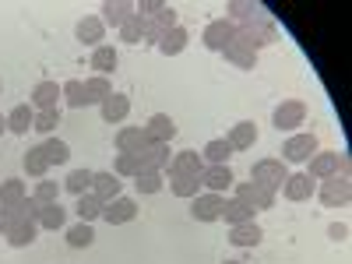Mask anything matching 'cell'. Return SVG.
Instances as JSON below:
<instances>
[{
  "label": "cell",
  "mask_w": 352,
  "mask_h": 264,
  "mask_svg": "<svg viewBox=\"0 0 352 264\" xmlns=\"http://www.w3.org/2000/svg\"><path fill=\"white\" fill-rule=\"evenodd\" d=\"M285 176H289V169H285L282 159H261V162H254V169H250V184L278 194L282 184H285Z\"/></svg>",
  "instance_id": "cell-1"
},
{
  "label": "cell",
  "mask_w": 352,
  "mask_h": 264,
  "mask_svg": "<svg viewBox=\"0 0 352 264\" xmlns=\"http://www.w3.org/2000/svg\"><path fill=\"white\" fill-rule=\"evenodd\" d=\"M236 43H243L247 50H264V46H272L275 39H278V28H275V21L268 18V21H257V25H236V36H232Z\"/></svg>",
  "instance_id": "cell-2"
},
{
  "label": "cell",
  "mask_w": 352,
  "mask_h": 264,
  "mask_svg": "<svg viewBox=\"0 0 352 264\" xmlns=\"http://www.w3.org/2000/svg\"><path fill=\"white\" fill-rule=\"evenodd\" d=\"M232 197L243 201L247 208H254V212H268V208H275V194H272V190H264V187H257V184H250V180L232 184Z\"/></svg>",
  "instance_id": "cell-3"
},
{
  "label": "cell",
  "mask_w": 352,
  "mask_h": 264,
  "mask_svg": "<svg viewBox=\"0 0 352 264\" xmlns=\"http://www.w3.org/2000/svg\"><path fill=\"white\" fill-rule=\"evenodd\" d=\"M232 36H236V25H232L229 18H215V21L204 25L201 43H204V50H215V53H222V50L232 43Z\"/></svg>",
  "instance_id": "cell-4"
},
{
  "label": "cell",
  "mask_w": 352,
  "mask_h": 264,
  "mask_svg": "<svg viewBox=\"0 0 352 264\" xmlns=\"http://www.w3.org/2000/svg\"><path fill=\"white\" fill-rule=\"evenodd\" d=\"M303 120H307V102H300V99H285V102H278L275 113H272L275 131H296Z\"/></svg>",
  "instance_id": "cell-5"
},
{
  "label": "cell",
  "mask_w": 352,
  "mask_h": 264,
  "mask_svg": "<svg viewBox=\"0 0 352 264\" xmlns=\"http://www.w3.org/2000/svg\"><path fill=\"white\" fill-rule=\"evenodd\" d=\"M226 14L232 25H257V21H268V11L254 0H229L226 4Z\"/></svg>",
  "instance_id": "cell-6"
},
{
  "label": "cell",
  "mask_w": 352,
  "mask_h": 264,
  "mask_svg": "<svg viewBox=\"0 0 352 264\" xmlns=\"http://www.w3.org/2000/svg\"><path fill=\"white\" fill-rule=\"evenodd\" d=\"M352 197V184L345 176H328L324 184H320V201H324V208H345Z\"/></svg>",
  "instance_id": "cell-7"
},
{
  "label": "cell",
  "mask_w": 352,
  "mask_h": 264,
  "mask_svg": "<svg viewBox=\"0 0 352 264\" xmlns=\"http://www.w3.org/2000/svg\"><path fill=\"white\" fill-rule=\"evenodd\" d=\"M102 219L109 222V226H124V222H134L138 219V201L134 197H113V201H106L102 204Z\"/></svg>",
  "instance_id": "cell-8"
},
{
  "label": "cell",
  "mask_w": 352,
  "mask_h": 264,
  "mask_svg": "<svg viewBox=\"0 0 352 264\" xmlns=\"http://www.w3.org/2000/svg\"><path fill=\"white\" fill-rule=\"evenodd\" d=\"M317 152V138L314 134H292L282 144V162H307Z\"/></svg>",
  "instance_id": "cell-9"
},
{
  "label": "cell",
  "mask_w": 352,
  "mask_h": 264,
  "mask_svg": "<svg viewBox=\"0 0 352 264\" xmlns=\"http://www.w3.org/2000/svg\"><path fill=\"white\" fill-rule=\"evenodd\" d=\"M317 194V184L310 180L307 173H289L285 184H282V197L285 201H310Z\"/></svg>",
  "instance_id": "cell-10"
},
{
  "label": "cell",
  "mask_w": 352,
  "mask_h": 264,
  "mask_svg": "<svg viewBox=\"0 0 352 264\" xmlns=\"http://www.w3.org/2000/svg\"><path fill=\"white\" fill-rule=\"evenodd\" d=\"M222 194H212V190H204V194H197L194 197V204H190V215L197 219V222H215L219 215H222Z\"/></svg>",
  "instance_id": "cell-11"
},
{
  "label": "cell",
  "mask_w": 352,
  "mask_h": 264,
  "mask_svg": "<svg viewBox=\"0 0 352 264\" xmlns=\"http://www.w3.org/2000/svg\"><path fill=\"white\" fill-rule=\"evenodd\" d=\"M74 36H78V43L81 46H102V36H106V25H102V18L99 14H85L81 21H78V28H74Z\"/></svg>",
  "instance_id": "cell-12"
},
{
  "label": "cell",
  "mask_w": 352,
  "mask_h": 264,
  "mask_svg": "<svg viewBox=\"0 0 352 264\" xmlns=\"http://www.w3.org/2000/svg\"><path fill=\"white\" fill-rule=\"evenodd\" d=\"M99 113H102V124H124L131 113V99L124 92H113L99 102Z\"/></svg>",
  "instance_id": "cell-13"
},
{
  "label": "cell",
  "mask_w": 352,
  "mask_h": 264,
  "mask_svg": "<svg viewBox=\"0 0 352 264\" xmlns=\"http://www.w3.org/2000/svg\"><path fill=\"white\" fill-rule=\"evenodd\" d=\"M144 138H148L152 144H169L176 138V124L169 113H155L148 124H144Z\"/></svg>",
  "instance_id": "cell-14"
},
{
  "label": "cell",
  "mask_w": 352,
  "mask_h": 264,
  "mask_svg": "<svg viewBox=\"0 0 352 264\" xmlns=\"http://www.w3.org/2000/svg\"><path fill=\"white\" fill-rule=\"evenodd\" d=\"M232 184H236V176H232L229 166H204L201 173V187H208L212 194H226Z\"/></svg>",
  "instance_id": "cell-15"
},
{
  "label": "cell",
  "mask_w": 352,
  "mask_h": 264,
  "mask_svg": "<svg viewBox=\"0 0 352 264\" xmlns=\"http://www.w3.org/2000/svg\"><path fill=\"white\" fill-rule=\"evenodd\" d=\"M166 173L169 176H201L204 173V159H201V152H176L169 159Z\"/></svg>",
  "instance_id": "cell-16"
},
{
  "label": "cell",
  "mask_w": 352,
  "mask_h": 264,
  "mask_svg": "<svg viewBox=\"0 0 352 264\" xmlns=\"http://www.w3.org/2000/svg\"><path fill=\"white\" fill-rule=\"evenodd\" d=\"M169 144H144V148L138 152V162H141V169H155V173H166L169 169Z\"/></svg>",
  "instance_id": "cell-17"
},
{
  "label": "cell",
  "mask_w": 352,
  "mask_h": 264,
  "mask_svg": "<svg viewBox=\"0 0 352 264\" xmlns=\"http://www.w3.org/2000/svg\"><path fill=\"white\" fill-rule=\"evenodd\" d=\"M307 162H310V169H307L310 180H328V176H338V152H314Z\"/></svg>",
  "instance_id": "cell-18"
},
{
  "label": "cell",
  "mask_w": 352,
  "mask_h": 264,
  "mask_svg": "<svg viewBox=\"0 0 352 264\" xmlns=\"http://www.w3.org/2000/svg\"><path fill=\"white\" fill-rule=\"evenodd\" d=\"M226 141H229V148H232V152H247V148H254V144H257V124H250V120L232 124V131L226 134Z\"/></svg>",
  "instance_id": "cell-19"
},
{
  "label": "cell",
  "mask_w": 352,
  "mask_h": 264,
  "mask_svg": "<svg viewBox=\"0 0 352 264\" xmlns=\"http://www.w3.org/2000/svg\"><path fill=\"white\" fill-rule=\"evenodd\" d=\"M187 43H190V32H187L184 25H173L169 32L159 39V46H155V50H159L162 56H180V53L187 50Z\"/></svg>",
  "instance_id": "cell-20"
},
{
  "label": "cell",
  "mask_w": 352,
  "mask_h": 264,
  "mask_svg": "<svg viewBox=\"0 0 352 264\" xmlns=\"http://www.w3.org/2000/svg\"><path fill=\"white\" fill-rule=\"evenodd\" d=\"M120 190H124V180L116 173H96V180H92V194L106 204V201H113V197H120Z\"/></svg>",
  "instance_id": "cell-21"
},
{
  "label": "cell",
  "mask_w": 352,
  "mask_h": 264,
  "mask_svg": "<svg viewBox=\"0 0 352 264\" xmlns=\"http://www.w3.org/2000/svg\"><path fill=\"white\" fill-rule=\"evenodd\" d=\"M264 240V229L257 222H240V226H229V243L232 247H257Z\"/></svg>",
  "instance_id": "cell-22"
},
{
  "label": "cell",
  "mask_w": 352,
  "mask_h": 264,
  "mask_svg": "<svg viewBox=\"0 0 352 264\" xmlns=\"http://www.w3.org/2000/svg\"><path fill=\"white\" fill-rule=\"evenodd\" d=\"M56 102H60V85L56 81H39L32 88V109H56Z\"/></svg>",
  "instance_id": "cell-23"
},
{
  "label": "cell",
  "mask_w": 352,
  "mask_h": 264,
  "mask_svg": "<svg viewBox=\"0 0 352 264\" xmlns=\"http://www.w3.org/2000/svg\"><path fill=\"white\" fill-rule=\"evenodd\" d=\"M222 56H226V60L232 64V67H240V71H254L257 67V53L254 50H247L243 43H236V39H232L226 50H222Z\"/></svg>",
  "instance_id": "cell-24"
},
{
  "label": "cell",
  "mask_w": 352,
  "mask_h": 264,
  "mask_svg": "<svg viewBox=\"0 0 352 264\" xmlns=\"http://www.w3.org/2000/svg\"><path fill=\"white\" fill-rule=\"evenodd\" d=\"M32 124H36L32 102H21V106H14V109L8 113V131H11V134H28V131H32Z\"/></svg>",
  "instance_id": "cell-25"
},
{
  "label": "cell",
  "mask_w": 352,
  "mask_h": 264,
  "mask_svg": "<svg viewBox=\"0 0 352 264\" xmlns=\"http://www.w3.org/2000/svg\"><path fill=\"white\" fill-rule=\"evenodd\" d=\"M144 144H148V138H144V127H120V131H116V152L138 155Z\"/></svg>",
  "instance_id": "cell-26"
},
{
  "label": "cell",
  "mask_w": 352,
  "mask_h": 264,
  "mask_svg": "<svg viewBox=\"0 0 352 264\" xmlns=\"http://www.w3.org/2000/svg\"><path fill=\"white\" fill-rule=\"evenodd\" d=\"M102 14V25H113V28H120L131 14H134V4H127V0H106V4L99 8Z\"/></svg>",
  "instance_id": "cell-27"
},
{
  "label": "cell",
  "mask_w": 352,
  "mask_h": 264,
  "mask_svg": "<svg viewBox=\"0 0 352 264\" xmlns=\"http://www.w3.org/2000/svg\"><path fill=\"white\" fill-rule=\"evenodd\" d=\"M36 236H39V226H36V222H14V226L4 232V240H8L11 247H32Z\"/></svg>",
  "instance_id": "cell-28"
},
{
  "label": "cell",
  "mask_w": 352,
  "mask_h": 264,
  "mask_svg": "<svg viewBox=\"0 0 352 264\" xmlns=\"http://www.w3.org/2000/svg\"><path fill=\"white\" fill-rule=\"evenodd\" d=\"M8 208L14 212V222H36L39 226V215H43L46 204L39 197H21L18 204H8Z\"/></svg>",
  "instance_id": "cell-29"
},
{
  "label": "cell",
  "mask_w": 352,
  "mask_h": 264,
  "mask_svg": "<svg viewBox=\"0 0 352 264\" xmlns=\"http://www.w3.org/2000/svg\"><path fill=\"white\" fill-rule=\"evenodd\" d=\"M229 155H232V148H229L226 138H212L208 144H204V152H201L204 166H229Z\"/></svg>",
  "instance_id": "cell-30"
},
{
  "label": "cell",
  "mask_w": 352,
  "mask_h": 264,
  "mask_svg": "<svg viewBox=\"0 0 352 264\" xmlns=\"http://www.w3.org/2000/svg\"><path fill=\"white\" fill-rule=\"evenodd\" d=\"M219 219H226L229 226H240V222H254V208H247L243 201H236V197H226L222 201V215Z\"/></svg>",
  "instance_id": "cell-31"
},
{
  "label": "cell",
  "mask_w": 352,
  "mask_h": 264,
  "mask_svg": "<svg viewBox=\"0 0 352 264\" xmlns=\"http://www.w3.org/2000/svg\"><path fill=\"white\" fill-rule=\"evenodd\" d=\"M60 96H64V102H67L71 109H85V106H92V99H88V92H85V81H78V78H71V81H64V85H60Z\"/></svg>",
  "instance_id": "cell-32"
},
{
  "label": "cell",
  "mask_w": 352,
  "mask_h": 264,
  "mask_svg": "<svg viewBox=\"0 0 352 264\" xmlns=\"http://www.w3.org/2000/svg\"><path fill=\"white\" fill-rule=\"evenodd\" d=\"M92 180H96V173H92V169H71V173H67V180H64V190L74 194V197H81V194L92 190Z\"/></svg>",
  "instance_id": "cell-33"
},
{
  "label": "cell",
  "mask_w": 352,
  "mask_h": 264,
  "mask_svg": "<svg viewBox=\"0 0 352 264\" xmlns=\"http://www.w3.org/2000/svg\"><path fill=\"white\" fill-rule=\"evenodd\" d=\"M67 226V208L60 201H53V204H46L43 208V215H39V229H50V232H56V229H64Z\"/></svg>",
  "instance_id": "cell-34"
},
{
  "label": "cell",
  "mask_w": 352,
  "mask_h": 264,
  "mask_svg": "<svg viewBox=\"0 0 352 264\" xmlns=\"http://www.w3.org/2000/svg\"><path fill=\"white\" fill-rule=\"evenodd\" d=\"M169 190L184 201H194L201 194V176H169Z\"/></svg>",
  "instance_id": "cell-35"
},
{
  "label": "cell",
  "mask_w": 352,
  "mask_h": 264,
  "mask_svg": "<svg viewBox=\"0 0 352 264\" xmlns=\"http://www.w3.org/2000/svg\"><path fill=\"white\" fill-rule=\"evenodd\" d=\"M116 60H120V56H116V50L109 46V43H102V46H96L92 50V67H96V74H109V71H116Z\"/></svg>",
  "instance_id": "cell-36"
},
{
  "label": "cell",
  "mask_w": 352,
  "mask_h": 264,
  "mask_svg": "<svg viewBox=\"0 0 352 264\" xmlns=\"http://www.w3.org/2000/svg\"><path fill=\"white\" fill-rule=\"evenodd\" d=\"M21 162H25V173L32 176V180H46L50 162H46V155H43V148H39V144H36V148H28Z\"/></svg>",
  "instance_id": "cell-37"
},
{
  "label": "cell",
  "mask_w": 352,
  "mask_h": 264,
  "mask_svg": "<svg viewBox=\"0 0 352 264\" xmlns=\"http://www.w3.org/2000/svg\"><path fill=\"white\" fill-rule=\"evenodd\" d=\"M74 212H78V219L81 222H92V219H102V201L88 190V194H81L78 201H74Z\"/></svg>",
  "instance_id": "cell-38"
},
{
  "label": "cell",
  "mask_w": 352,
  "mask_h": 264,
  "mask_svg": "<svg viewBox=\"0 0 352 264\" xmlns=\"http://www.w3.org/2000/svg\"><path fill=\"white\" fill-rule=\"evenodd\" d=\"M43 155H46V162L50 166H64L67 159H71V148H67V141H60V138H46L43 144Z\"/></svg>",
  "instance_id": "cell-39"
},
{
  "label": "cell",
  "mask_w": 352,
  "mask_h": 264,
  "mask_svg": "<svg viewBox=\"0 0 352 264\" xmlns=\"http://www.w3.org/2000/svg\"><path fill=\"white\" fill-rule=\"evenodd\" d=\"M67 243H71L74 250L92 247V243H96V229H92V222H78V226H71V229H67Z\"/></svg>",
  "instance_id": "cell-40"
},
{
  "label": "cell",
  "mask_w": 352,
  "mask_h": 264,
  "mask_svg": "<svg viewBox=\"0 0 352 264\" xmlns=\"http://www.w3.org/2000/svg\"><path fill=\"white\" fill-rule=\"evenodd\" d=\"M116 32H120V43H127V46H138L141 39H144V21L138 18V11L120 25V28H116Z\"/></svg>",
  "instance_id": "cell-41"
},
{
  "label": "cell",
  "mask_w": 352,
  "mask_h": 264,
  "mask_svg": "<svg viewBox=\"0 0 352 264\" xmlns=\"http://www.w3.org/2000/svg\"><path fill=\"white\" fill-rule=\"evenodd\" d=\"M109 173H116L120 180H124V176H131V180H134V176L141 173V162H138V155H131V152H116V162H113Z\"/></svg>",
  "instance_id": "cell-42"
},
{
  "label": "cell",
  "mask_w": 352,
  "mask_h": 264,
  "mask_svg": "<svg viewBox=\"0 0 352 264\" xmlns=\"http://www.w3.org/2000/svg\"><path fill=\"white\" fill-rule=\"evenodd\" d=\"M134 187H138L141 194H159V190H162V173H155V169H141V173L134 176Z\"/></svg>",
  "instance_id": "cell-43"
},
{
  "label": "cell",
  "mask_w": 352,
  "mask_h": 264,
  "mask_svg": "<svg viewBox=\"0 0 352 264\" xmlns=\"http://www.w3.org/2000/svg\"><path fill=\"white\" fill-rule=\"evenodd\" d=\"M85 92H88V99H92V102H102L106 96H113V85H109V78L92 74V78L85 81Z\"/></svg>",
  "instance_id": "cell-44"
},
{
  "label": "cell",
  "mask_w": 352,
  "mask_h": 264,
  "mask_svg": "<svg viewBox=\"0 0 352 264\" xmlns=\"http://www.w3.org/2000/svg\"><path fill=\"white\" fill-rule=\"evenodd\" d=\"M25 194V180H0V204H18Z\"/></svg>",
  "instance_id": "cell-45"
},
{
  "label": "cell",
  "mask_w": 352,
  "mask_h": 264,
  "mask_svg": "<svg viewBox=\"0 0 352 264\" xmlns=\"http://www.w3.org/2000/svg\"><path fill=\"white\" fill-rule=\"evenodd\" d=\"M56 124H60V106H56V109H39L32 127H36L39 134H53V131H56Z\"/></svg>",
  "instance_id": "cell-46"
},
{
  "label": "cell",
  "mask_w": 352,
  "mask_h": 264,
  "mask_svg": "<svg viewBox=\"0 0 352 264\" xmlns=\"http://www.w3.org/2000/svg\"><path fill=\"white\" fill-rule=\"evenodd\" d=\"M32 197H39L43 204H53V201H60V184L56 180H39L36 184V194Z\"/></svg>",
  "instance_id": "cell-47"
},
{
  "label": "cell",
  "mask_w": 352,
  "mask_h": 264,
  "mask_svg": "<svg viewBox=\"0 0 352 264\" xmlns=\"http://www.w3.org/2000/svg\"><path fill=\"white\" fill-rule=\"evenodd\" d=\"M328 236H331L335 243L349 240V226H345V222H331V226H328Z\"/></svg>",
  "instance_id": "cell-48"
},
{
  "label": "cell",
  "mask_w": 352,
  "mask_h": 264,
  "mask_svg": "<svg viewBox=\"0 0 352 264\" xmlns=\"http://www.w3.org/2000/svg\"><path fill=\"white\" fill-rule=\"evenodd\" d=\"M11 226H14V212L8 208V204H0V236H4Z\"/></svg>",
  "instance_id": "cell-49"
},
{
  "label": "cell",
  "mask_w": 352,
  "mask_h": 264,
  "mask_svg": "<svg viewBox=\"0 0 352 264\" xmlns=\"http://www.w3.org/2000/svg\"><path fill=\"white\" fill-rule=\"evenodd\" d=\"M349 152H338V176H345V180H349Z\"/></svg>",
  "instance_id": "cell-50"
},
{
  "label": "cell",
  "mask_w": 352,
  "mask_h": 264,
  "mask_svg": "<svg viewBox=\"0 0 352 264\" xmlns=\"http://www.w3.org/2000/svg\"><path fill=\"white\" fill-rule=\"evenodd\" d=\"M4 131H8V116H4V113H0V134H4Z\"/></svg>",
  "instance_id": "cell-51"
},
{
  "label": "cell",
  "mask_w": 352,
  "mask_h": 264,
  "mask_svg": "<svg viewBox=\"0 0 352 264\" xmlns=\"http://www.w3.org/2000/svg\"><path fill=\"white\" fill-rule=\"evenodd\" d=\"M226 264H240V261H226Z\"/></svg>",
  "instance_id": "cell-52"
}]
</instances>
